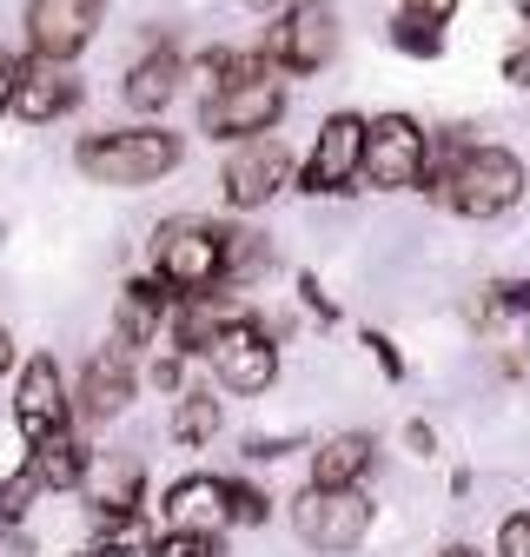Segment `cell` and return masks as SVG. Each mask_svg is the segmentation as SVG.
<instances>
[{"label": "cell", "instance_id": "8992f818", "mask_svg": "<svg viewBox=\"0 0 530 557\" xmlns=\"http://www.w3.org/2000/svg\"><path fill=\"white\" fill-rule=\"evenodd\" d=\"M292 531L318 557H345L371 531V498L365 492H325V484H305V492L292 498Z\"/></svg>", "mask_w": 530, "mask_h": 557}, {"label": "cell", "instance_id": "8fae6325", "mask_svg": "<svg viewBox=\"0 0 530 557\" xmlns=\"http://www.w3.org/2000/svg\"><path fill=\"white\" fill-rule=\"evenodd\" d=\"M14 425H21L27 445H47L60 432H74V392H66V379H60V366L47 352L27 359L21 379H14Z\"/></svg>", "mask_w": 530, "mask_h": 557}, {"label": "cell", "instance_id": "ba28073f", "mask_svg": "<svg viewBox=\"0 0 530 557\" xmlns=\"http://www.w3.org/2000/svg\"><path fill=\"white\" fill-rule=\"evenodd\" d=\"M365 126L371 120H358V113H331L312 139V153L299 160V193H318V199L352 193L365 180Z\"/></svg>", "mask_w": 530, "mask_h": 557}, {"label": "cell", "instance_id": "83f0119b", "mask_svg": "<svg viewBox=\"0 0 530 557\" xmlns=\"http://www.w3.org/2000/svg\"><path fill=\"white\" fill-rule=\"evenodd\" d=\"M265 518H273V498H265L252 478H232V524L252 531V524H265Z\"/></svg>", "mask_w": 530, "mask_h": 557}, {"label": "cell", "instance_id": "4316f807", "mask_svg": "<svg viewBox=\"0 0 530 557\" xmlns=\"http://www.w3.org/2000/svg\"><path fill=\"white\" fill-rule=\"evenodd\" d=\"M40 498V478L21 465V471H8V478H0V531H14L21 518H27V505Z\"/></svg>", "mask_w": 530, "mask_h": 557}, {"label": "cell", "instance_id": "5bb4252c", "mask_svg": "<svg viewBox=\"0 0 530 557\" xmlns=\"http://www.w3.org/2000/svg\"><path fill=\"white\" fill-rule=\"evenodd\" d=\"M100 34V0H27V53L74 60Z\"/></svg>", "mask_w": 530, "mask_h": 557}, {"label": "cell", "instance_id": "d6986e66", "mask_svg": "<svg viewBox=\"0 0 530 557\" xmlns=\"http://www.w3.org/2000/svg\"><path fill=\"white\" fill-rule=\"evenodd\" d=\"M371 432H339L312 451V484L325 492H365V471H371Z\"/></svg>", "mask_w": 530, "mask_h": 557}, {"label": "cell", "instance_id": "7a4b0ae2", "mask_svg": "<svg viewBox=\"0 0 530 557\" xmlns=\"http://www.w3.org/2000/svg\"><path fill=\"white\" fill-rule=\"evenodd\" d=\"M186 160V139L173 126H119V133H93L80 139L74 166L93 186H153Z\"/></svg>", "mask_w": 530, "mask_h": 557}, {"label": "cell", "instance_id": "4dcf8cb0", "mask_svg": "<svg viewBox=\"0 0 530 557\" xmlns=\"http://www.w3.org/2000/svg\"><path fill=\"white\" fill-rule=\"evenodd\" d=\"M299 299H305V312H312L318 325H339V306H331V299H325V286H318V278H312V272H299Z\"/></svg>", "mask_w": 530, "mask_h": 557}, {"label": "cell", "instance_id": "7c38bea8", "mask_svg": "<svg viewBox=\"0 0 530 557\" xmlns=\"http://www.w3.org/2000/svg\"><path fill=\"white\" fill-rule=\"evenodd\" d=\"M132 392H140V366H132V352L113 338V345H100V352L80 366L74 411L87 418V425H106V418H119V411L132 405Z\"/></svg>", "mask_w": 530, "mask_h": 557}, {"label": "cell", "instance_id": "836d02e7", "mask_svg": "<svg viewBox=\"0 0 530 557\" xmlns=\"http://www.w3.org/2000/svg\"><path fill=\"white\" fill-rule=\"evenodd\" d=\"M365 345H371V359H378L384 379H405V359H398V345H391L384 332H365Z\"/></svg>", "mask_w": 530, "mask_h": 557}, {"label": "cell", "instance_id": "484cf974", "mask_svg": "<svg viewBox=\"0 0 530 557\" xmlns=\"http://www.w3.org/2000/svg\"><path fill=\"white\" fill-rule=\"evenodd\" d=\"M140 557H226V544L213 531H160Z\"/></svg>", "mask_w": 530, "mask_h": 557}, {"label": "cell", "instance_id": "30bf717a", "mask_svg": "<svg viewBox=\"0 0 530 557\" xmlns=\"http://www.w3.org/2000/svg\"><path fill=\"white\" fill-rule=\"evenodd\" d=\"M292 180H299V160L279 147L273 133H265V139H239V147L226 153L219 193H226L232 213H258V206L279 199V186H292Z\"/></svg>", "mask_w": 530, "mask_h": 557}, {"label": "cell", "instance_id": "9a60e30c", "mask_svg": "<svg viewBox=\"0 0 530 557\" xmlns=\"http://www.w3.org/2000/svg\"><path fill=\"white\" fill-rule=\"evenodd\" d=\"M166 531H226L232 524V478H206V471H192L179 478L173 492H166Z\"/></svg>", "mask_w": 530, "mask_h": 557}, {"label": "cell", "instance_id": "f1b7e54d", "mask_svg": "<svg viewBox=\"0 0 530 557\" xmlns=\"http://www.w3.org/2000/svg\"><path fill=\"white\" fill-rule=\"evenodd\" d=\"M491 312L497 319H523L530 312V278H497V286H491Z\"/></svg>", "mask_w": 530, "mask_h": 557}, {"label": "cell", "instance_id": "5b68a950", "mask_svg": "<svg viewBox=\"0 0 530 557\" xmlns=\"http://www.w3.org/2000/svg\"><path fill=\"white\" fill-rule=\"evenodd\" d=\"M258 53L273 60L286 81H312V74H325V66L339 60V14H331L325 0H299L292 14L273 21V34H265Z\"/></svg>", "mask_w": 530, "mask_h": 557}, {"label": "cell", "instance_id": "ab89813d", "mask_svg": "<svg viewBox=\"0 0 530 557\" xmlns=\"http://www.w3.org/2000/svg\"><path fill=\"white\" fill-rule=\"evenodd\" d=\"M444 557H484V550H471V544H451V550H444Z\"/></svg>", "mask_w": 530, "mask_h": 557}, {"label": "cell", "instance_id": "44dd1931", "mask_svg": "<svg viewBox=\"0 0 530 557\" xmlns=\"http://www.w3.org/2000/svg\"><path fill=\"white\" fill-rule=\"evenodd\" d=\"M27 471L40 478V492H80L87 471H93V451L74 432H60L47 445H27Z\"/></svg>", "mask_w": 530, "mask_h": 557}, {"label": "cell", "instance_id": "d6a6232c", "mask_svg": "<svg viewBox=\"0 0 530 557\" xmlns=\"http://www.w3.org/2000/svg\"><path fill=\"white\" fill-rule=\"evenodd\" d=\"M457 8H464V0H398V14H418V21H431V27H451Z\"/></svg>", "mask_w": 530, "mask_h": 557}, {"label": "cell", "instance_id": "8d00e7d4", "mask_svg": "<svg viewBox=\"0 0 530 557\" xmlns=\"http://www.w3.org/2000/svg\"><path fill=\"white\" fill-rule=\"evenodd\" d=\"M239 8H252V14H265V21H279V14L299 8V0H239Z\"/></svg>", "mask_w": 530, "mask_h": 557}, {"label": "cell", "instance_id": "e0dca14e", "mask_svg": "<svg viewBox=\"0 0 530 557\" xmlns=\"http://www.w3.org/2000/svg\"><path fill=\"white\" fill-rule=\"evenodd\" d=\"M245 306H232L226 293H206V299H173V319H166V338H173V352L179 359H206L219 332L239 319Z\"/></svg>", "mask_w": 530, "mask_h": 557}, {"label": "cell", "instance_id": "52a82bcc", "mask_svg": "<svg viewBox=\"0 0 530 557\" xmlns=\"http://www.w3.org/2000/svg\"><path fill=\"white\" fill-rule=\"evenodd\" d=\"M425 166H431V133L412 113H378L365 126V186L405 193V186H425Z\"/></svg>", "mask_w": 530, "mask_h": 557}, {"label": "cell", "instance_id": "e575fe53", "mask_svg": "<svg viewBox=\"0 0 530 557\" xmlns=\"http://www.w3.org/2000/svg\"><path fill=\"white\" fill-rule=\"evenodd\" d=\"M504 81H510V87H530V40L504 53Z\"/></svg>", "mask_w": 530, "mask_h": 557}, {"label": "cell", "instance_id": "d4e9b609", "mask_svg": "<svg viewBox=\"0 0 530 557\" xmlns=\"http://www.w3.org/2000/svg\"><path fill=\"white\" fill-rule=\"evenodd\" d=\"M391 47L412 53V60H438V53H444V27H431V21H418V14H398V21H391Z\"/></svg>", "mask_w": 530, "mask_h": 557}, {"label": "cell", "instance_id": "d590c367", "mask_svg": "<svg viewBox=\"0 0 530 557\" xmlns=\"http://www.w3.org/2000/svg\"><path fill=\"white\" fill-rule=\"evenodd\" d=\"M405 445H412L418 458H431V451H438V432L425 425V418H412V425H405Z\"/></svg>", "mask_w": 530, "mask_h": 557}, {"label": "cell", "instance_id": "f35d334b", "mask_svg": "<svg viewBox=\"0 0 530 557\" xmlns=\"http://www.w3.org/2000/svg\"><path fill=\"white\" fill-rule=\"evenodd\" d=\"M8 366H14V338H8V332H0V372H8Z\"/></svg>", "mask_w": 530, "mask_h": 557}, {"label": "cell", "instance_id": "74e56055", "mask_svg": "<svg viewBox=\"0 0 530 557\" xmlns=\"http://www.w3.org/2000/svg\"><path fill=\"white\" fill-rule=\"evenodd\" d=\"M0 113H14V60H0Z\"/></svg>", "mask_w": 530, "mask_h": 557}, {"label": "cell", "instance_id": "1f68e13d", "mask_svg": "<svg viewBox=\"0 0 530 557\" xmlns=\"http://www.w3.org/2000/svg\"><path fill=\"white\" fill-rule=\"evenodd\" d=\"M147 385H160V392H173V398H179V392H186V359H179V352L153 359V366H147Z\"/></svg>", "mask_w": 530, "mask_h": 557}, {"label": "cell", "instance_id": "f546056e", "mask_svg": "<svg viewBox=\"0 0 530 557\" xmlns=\"http://www.w3.org/2000/svg\"><path fill=\"white\" fill-rule=\"evenodd\" d=\"M497 557H530V505L497 524Z\"/></svg>", "mask_w": 530, "mask_h": 557}, {"label": "cell", "instance_id": "7402d4cb", "mask_svg": "<svg viewBox=\"0 0 530 557\" xmlns=\"http://www.w3.org/2000/svg\"><path fill=\"white\" fill-rule=\"evenodd\" d=\"M265 265H273V246H265V233H245V226H226V293H245L265 278Z\"/></svg>", "mask_w": 530, "mask_h": 557}, {"label": "cell", "instance_id": "9c48e42d", "mask_svg": "<svg viewBox=\"0 0 530 557\" xmlns=\"http://www.w3.org/2000/svg\"><path fill=\"white\" fill-rule=\"evenodd\" d=\"M206 359H213L219 392H239V398L273 392V379H279V345H273V332H265L252 312H239V319L219 332V345H213Z\"/></svg>", "mask_w": 530, "mask_h": 557}, {"label": "cell", "instance_id": "277c9868", "mask_svg": "<svg viewBox=\"0 0 530 557\" xmlns=\"http://www.w3.org/2000/svg\"><path fill=\"white\" fill-rule=\"evenodd\" d=\"M286 120V74L273 60L258 66V74H245L239 87H226V94H213V100H199V126H206L213 139H265Z\"/></svg>", "mask_w": 530, "mask_h": 557}, {"label": "cell", "instance_id": "3957f363", "mask_svg": "<svg viewBox=\"0 0 530 557\" xmlns=\"http://www.w3.org/2000/svg\"><path fill=\"white\" fill-rule=\"evenodd\" d=\"M153 278L173 299L226 293V226H213V220H166L153 233Z\"/></svg>", "mask_w": 530, "mask_h": 557}, {"label": "cell", "instance_id": "603a6c76", "mask_svg": "<svg viewBox=\"0 0 530 557\" xmlns=\"http://www.w3.org/2000/svg\"><path fill=\"white\" fill-rule=\"evenodd\" d=\"M219 425H226L219 398H206V392H179V405H173V438H179L186 451L213 445V438H219Z\"/></svg>", "mask_w": 530, "mask_h": 557}, {"label": "cell", "instance_id": "ffe728a7", "mask_svg": "<svg viewBox=\"0 0 530 557\" xmlns=\"http://www.w3.org/2000/svg\"><path fill=\"white\" fill-rule=\"evenodd\" d=\"M80 492H87L93 511H147V505H140L147 471L132 465V458H119V451H93V471H87Z\"/></svg>", "mask_w": 530, "mask_h": 557}, {"label": "cell", "instance_id": "60d3db41", "mask_svg": "<svg viewBox=\"0 0 530 557\" xmlns=\"http://www.w3.org/2000/svg\"><path fill=\"white\" fill-rule=\"evenodd\" d=\"M74 557H100V550H74Z\"/></svg>", "mask_w": 530, "mask_h": 557}, {"label": "cell", "instance_id": "cb8c5ba5", "mask_svg": "<svg viewBox=\"0 0 530 557\" xmlns=\"http://www.w3.org/2000/svg\"><path fill=\"white\" fill-rule=\"evenodd\" d=\"M153 537H147V511H93V544L87 550H100V557H113V550H147Z\"/></svg>", "mask_w": 530, "mask_h": 557}, {"label": "cell", "instance_id": "4fadbf2b", "mask_svg": "<svg viewBox=\"0 0 530 557\" xmlns=\"http://www.w3.org/2000/svg\"><path fill=\"white\" fill-rule=\"evenodd\" d=\"M80 100H87V87H80V74H74L66 60H40V53L14 60V113H21V120L47 126V120H60V113H74Z\"/></svg>", "mask_w": 530, "mask_h": 557}, {"label": "cell", "instance_id": "6da1fadb", "mask_svg": "<svg viewBox=\"0 0 530 557\" xmlns=\"http://www.w3.org/2000/svg\"><path fill=\"white\" fill-rule=\"evenodd\" d=\"M425 193L464 220H497L523 199V160L510 147H478L464 133H438L431 166H425Z\"/></svg>", "mask_w": 530, "mask_h": 557}, {"label": "cell", "instance_id": "ac0fdd59", "mask_svg": "<svg viewBox=\"0 0 530 557\" xmlns=\"http://www.w3.org/2000/svg\"><path fill=\"white\" fill-rule=\"evenodd\" d=\"M173 319V293L160 286V278H126L119 286V306H113V338L126 345V352H140V345L160 338V325Z\"/></svg>", "mask_w": 530, "mask_h": 557}, {"label": "cell", "instance_id": "2e32d148", "mask_svg": "<svg viewBox=\"0 0 530 557\" xmlns=\"http://www.w3.org/2000/svg\"><path fill=\"white\" fill-rule=\"evenodd\" d=\"M179 81H186V53H179L173 40H153L140 60L126 66L119 100H126L132 113H160V107H173V100H179Z\"/></svg>", "mask_w": 530, "mask_h": 557}]
</instances>
